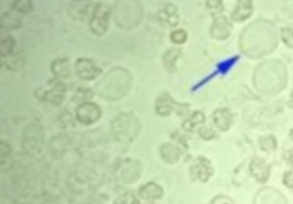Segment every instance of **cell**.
Listing matches in <instances>:
<instances>
[{
  "label": "cell",
  "mask_w": 293,
  "mask_h": 204,
  "mask_svg": "<svg viewBox=\"0 0 293 204\" xmlns=\"http://www.w3.org/2000/svg\"><path fill=\"white\" fill-rule=\"evenodd\" d=\"M240 41L242 51L247 56L259 58L276 48L277 30L270 22L261 19L253 22L245 30Z\"/></svg>",
  "instance_id": "cell-1"
},
{
  "label": "cell",
  "mask_w": 293,
  "mask_h": 204,
  "mask_svg": "<svg viewBox=\"0 0 293 204\" xmlns=\"http://www.w3.org/2000/svg\"><path fill=\"white\" fill-rule=\"evenodd\" d=\"M287 79V71L284 64L277 60L267 61L256 69L254 83L258 92L276 94L285 87Z\"/></svg>",
  "instance_id": "cell-2"
},
{
  "label": "cell",
  "mask_w": 293,
  "mask_h": 204,
  "mask_svg": "<svg viewBox=\"0 0 293 204\" xmlns=\"http://www.w3.org/2000/svg\"><path fill=\"white\" fill-rule=\"evenodd\" d=\"M132 76L125 68L115 67L104 74L95 85L96 93L101 98L108 101L120 99L130 91Z\"/></svg>",
  "instance_id": "cell-3"
},
{
  "label": "cell",
  "mask_w": 293,
  "mask_h": 204,
  "mask_svg": "<svg viewBox=\"0 0 293 204\" xmlns=\"http://www.w3.org/2000/svg\"><path fill=\"white\" fill-rule=\"evenodd\" d=\"M114 21L124 29L136 27L141 21L140 5L135 1H117L114 5Z\"/></svg>",
  "instance_id": "cell-4"
},
{
  "label": "cell",
  "mask_w": 293,
  "mask_h": 204,
  "mask_svg": "<svg viewBox=\"0 0 293 204\" xmlns=\"http://www.w3.org/2000/svg\"><path fill=\"white\" fill-rule=\"evenodd\" d=\"M140 124L131 114L119 115L111 123V130L114 137L119 141H132L140 132Z\"/></svg>",
  "instance_id": "cell-5"
},
{
  "label": "cell",
  "mask_w": 293,
  "mask_h": 204,
  "mask_svg": "<svg viewBox=\"0 0 293 204\" xmlns=\"http://www.w3.org/2000/svg\"><path fill=\"white\" fill-rule=\"evenodd\" d=\"M111 11L107 4L99 2L92 9L89 26L91 32L97 36H102L110 27Z\"/></svg>",
  "instance_id": "cell-6"
},
{
  "label": "cell",
  "mask_w": 293,
  "mask_h": 204,
  "mask_svg": "<svg viewBox=\"0 0 293 204\" xmlns=\"http://www.w3.org/2000/svg\"><path fill=\"white\" fill-rule=\"evenodd\" d=\"M44 133L42 127L37 124L28 126L23 133V144L25 150L31 154L39 153L42 150Z\"/></svg>",
  "instance_id": "cell-7"
},
{
  "label": "cell",
  "mask_w": 293,
  "mask_h": 204,
  "mask_svg": "<svg viewBox=\"0 0 293 204\" xmlns=\"http://www.w3.org/2000/svg\"><path fill=\"white\" fill-rule=\"evenodd\" d=\"M66 90L65 84L57 79H54L48 82L46 88L43 87L38 89L36 94L42 100L56 105L63 101Z\"/></svg>",
  "instance_id": "cell-8"
},
{
  "label": "cell",
  "mask_w": 293,
  "mask_h": 204,
  "mask_svg": "<svg viewBox=\"0 0 293 204\" xmlns=\"http://www.w3.org/2000/svg\"><path fill=\"white\" fill-rule=\"evenodd\" d=\"M77 76L84 81H92L100 76L102 69L91 59L79 58L74 63Z\"/></svg>",
  "instance_id": "cell-9"
},
{
  "label": "cell",
  "mask_w": 293,
  "mask_h": 204,
  "mask_svg": "<svg viewBox=\"0 0 293 204\" xmlns=\"http://www.w3.org/2000/svg\"><path fill=\"white\" fill-rule=\"evenodd\" d=\"M101 109L96 104L85 102L76 109L77 121L84 125H91L96 122L101 117Z\"/></svg>",
  "instance_id": "cell-10"
},
{
  "label": "cell",
  "mask_w": 293,
  "mask_h": 204,
  "mask_svg": "<svg viewBox=\"0 0 293 204\" xmlns=\"http://www.w3.org/2000/svg\"><path fill=\"white\" fill-rule=\"evenodd\" d=\"M190 173L191 177L202 182H206L212 175V168L206 159L200 158L193 163Z\"/></svg>",
  "instance_id": "cell-11"
},
{
  "label": "cell",
  "mask_w": 293,
  "mask_h": 204,
  "mask_svg": "<svg viewBox=\"0 0 293 204\" xmlns=\"http://www.w3.org/2000/svg\"><path fill=\"white\" fill-rule=\"evenodd\" d=\"M92 3L89 1L72 2L68 8L69 16L79 21H84L88 16L89 9L93 6Z\"/></svg>",
  "instance_id": "cell-12"
},
{
  "label": "cell",
  "mask_w": 293,
  "mask_h": 204,
  "mask_svg": "<svg viewBox=\"0 0 293 204\" xmlns=\"http://www.w3.org/2000/svg\"><path fill=\"white\" fill-rule=\"evenodd\" d=\"M231 24L225 17L216 19L211 29L213 37L218 39H225L230 36L231 31Z\"/></svg>",
  "instance_id": "cell-13"
},
{
  "label": "cell",
  "mask_w": 293,
  "mask_h": 204,
  "mask_svg": "<svg viewBox=\"0 0 293 204\" xmlns=\"http://www.w3.org/2000/svg\"><path fill=\"white\" fill-rule=\"evenodd\" d=\"M250 172L259 182L265 183L269 178L270 168L264 161L259 158H255L252 161L250 166Z\"/></svg>",
  "instance_id": "cell-14"
},
{
  "label": "cell",
  "mask_w": 293,
  "mask_h": 204,
  "mask_svg": "<svg viewBox=\"0 0 293 204\" xmlns=\"http://www.w3.org/2000/svg\"><path fill=\"white\" fill-rule=\"evenodd\" d=\"M51 71L57 77L67 78L71 75L70 60L68 58H57L52 62Z\"/></svg>",
  "instance_id": "cell-15"
},
{
  "label": "cell",
  "mask_w": 293,
  "mask_h": 204,
  "mask_svg": "<svg viewBox=\"0 0 293 204\" xmlns=\"http://www.w3.org/2000/svg\"><path fill=\"white\" fill-rule=\"evenodd\" d=\"M213 121L217 128L225 131H227L231 125L232 117L227 109H219L213 114Z\"/></svg>",
  "instance_id": "cell-16"
},
{
  "label": "cell",
  "mask_w": 293,
  "mask_h": 204,
  "mask_svg": "<svg viewBox=\"0 0 293 204\" xmlns=\"http://www.w3.org/2000/svg\"><path fill=\"white\" fill-rule=\"evenodd\" d=\"M252 12V4L251 1H240L231 15V18L237 22L243 21L250 16Z\"/></svg>",
  "instance_id": "cell-17"
},
{
  "label": "cell",
  "mask_w": 293,
  "mask_h": 204,
  "mask_svg": "<svg viewBox=\"0 0 293 204\" xmlns=\"http://www.w3.org/2000/svg\"><path fill=\"white\" fill-rule=\"evenodd\" d=\"M4 65L9 71L16 72L23 68L26 63V56L23 52L13 53L11 56L6 58Z\"/></svg>",
  "instance_id": "cell-18"
},
{
  "label": "cell",
  "mask_w": 293,
  "mask_h": 204,
  "mask_svg": "<svg viewBox=\"0 0 293 204\" xmlns=\"http://www.w3.org/2000/svg\"><path fill=\"white\" fill-rule=\"evenodd\" d=\"M155 109L159 115L167 116L172 112L173 109V102L172 98L164 94L157 99Z\"/></svg>",
  "instance_id": "cell-19"
},
{
  "label": "cell",
  "mask_w": 293,
  "mask_h": 204,
  "mask_svg": "<svg viewBox=\"0 0 293 204\" xmlns=\"http://www.w3.org/2000/svg\"><path fill=\"white\" fill-rule=\"evenodd\" d=\"M161 155L164 160L174 163L180 160L181 156L180 149L171 144H166L161 149Z\"/></svg>",
  "instance_id": "cell-20"
},
{
  "label": "cell",
  "mask_w": 293,
  "mask_h": 204,
  "mask_svg": "<svg viewBox=\"0 0 293 204\" xmlns=\"http://www.w3.org/2000/svg\"><path fill=\"white\" fill-rule=\"evenodd\" d=\"M141 197L147 200H155L162 196L163 190L155 183H150L143 187L140 192Z\"/></svg>",
  "instance_id": "cell-21"
},
{
  "label": "cell",
  "mask_w": 293,
  "mask_h": 204,
  "mask_svg": "<svg viewBox=\"0 0 293 204\" xmlns=\"http://www.w3.org/2000/svg\"><path fill=\"white\" fill-rule=\"evenodd\" d=\"M22 21L19 18L13 16L10 12H6L2 14L1 17L2 29L9 31V30L17 29L22 27Z\"/></svg>",
  "instance_id": "cell-22"
},
{
  "label": "cell",
  "mask_w": 293,
  "mask_h": 204,
  "mask_svg": "<svg viewBox=\"0 0 293 204\" xmlns=\"http://www.w3.org/2000/svg\"><path fill=\"white\" fill-rule=\"evenodd\" d=\"M160 14V17L162 21H165L170 26L173 27L177 26L179 17L175 7L170 5V6H167L166 8Z\"/></svg>",
  "instance_id": "cell-23"
},
{
  "label": "cell",
  "mask_w": 293,
  "mask_h": 204,
  "mask_svg": "<svg viewBox=\"0 0 293 204\" xmlns=\"http://www.w3.org/2000/svg\"><path fill=\"white\" fill-rule=\"evenodd\" d=\"M181 52L177 49H171L164 57L166 68L169 72H174L176 70L175 62L181 56Z\"/></svg>",
  "instance_id": "cell-24"
},
{
  "label": "cell",
  "mask_w": 293,
  "mask_h": 204,
  "mask_svg": "<svg viewBox=\"0 0 293 204\" xmlns=\"http://www.w3.org/2000/svg\"><path fill=\"white\" fill-rule=\"evenodd\" d=\"M16 46V41L12 36L4 38L0 44V54L2 57L7 58L13 53V49Z\"/></svg>",
  "instance_id": "cell-25"
},
{
  "label": "cell",
  "mask_w": 293,
  "mask_h": 204,
  "mask_svg": "<svg viewBox=\"0 0 293 204\" xmlns=\"http://www.w3.org/2000/svg\"><path fill=\"white\" fill-rule=\"evenodd\" d=\"M205 116L201 112L193 113L191 117L184 123L183 127L187 131H192L199 124L204 122Z\"/></svg>",
  "instance_id": "cell-26"
},
{
  "label": "cell",
  "mask_w": 293,
  "mask_h": 204,
  "mask_svg": "<svg viewBox=\"0 0 293 204\" xmlns=\"http://www.w3.org/2000/svg\"><path fill=\"white\" fill-rule=\"evenodd\" d=\"M12 7L15 11L23 14H28L33 11V2L28 0L14 2Z\"/></svg>",
  "instance_id": "cell-27"
},
{
  "label": "cell",
  "mask_w": 293,
  "mask_h": 204,
  "mask_svg": "<svg viewBox=\"0 0 293 204\" xmlns=\"http://www.w3.org/2000/svg\"><path fill=\"white\" fill-rule=\"evenodd\" d=\"M239 57L236 56L223 61L217 65V70L213 72V75L216 76L218 74H225L230 71V69L238 61ZM214 76V77H215Z\"/></svg>",
  "instance_id": "cell-28"
},
{
  "label": "cell",
  "mask_w": 293,
  "mask_h": 204,
  "mask_svg": "<svg viewBox=\"0 0 293 204\" xmlns=\"http://www.w3.org/2000/svg\"><path fill=\"white\" fill-rule=\"evenodd\" d=\"M260 143L261 148L264 150L270 151L276 150V141L275 138L272 136L262 138Z\"/></svg>",
  "instance_id": "cell-29"
},
{
  "label": "cell",
  "mask_w": 293,
  "mask_h": 204,
  "mask_svg": "<svg viewBox=\"0 0 293 204\" xmlns=\"http://www.w3.org/2000/svg\"><path fill=\"white\" fill-rule=\"evenodd\" d=\"M187 34L183 30H177L171 34V39L173 42L177 44L183 43L186 41Z\"/></svg>",
  "instance_id": "cell-30"
},
{
  "label": "cell",
  "mask_w": 293,
  "mask_h": 204,
  "mask_svg": "<svg viewBox=\"0 0 293 204\" xmlns=\"http://www.w3.org/2000/svg\"><path fill=\"white\" fill-rule=\"evenodd\" d=\"M281 36L283 41L287 46L293 48V29L289 28L283 29Z\"/></svg>",
  "instance_id": "cell-31"
},
{
  "label": "cell",
  "mask_w": 293,
  "mask_h": 204,
  "mask_svg": "<svg viewBox=\"0 0 293 204\" xmlns=\"http://www.w3.org/2000/svg\"><path fill=\"white\" fill-rule=\"evenodd\" d=\"M209 204H234L230 198L219 196L213 199Z\"/></svg>",
  "instance_id": "cell-32"
},
{
  "label": "cell",
  "mask_w": 293,
  "mask_h": 204,
  "mask_svg": "<svg viewBox=\"0 0 293 204\" xmlns=\"http://www.w3.org/2000/svg\"><path fill=\"white\" fill-rule=\"evenodd\" d=\"M284 183L286 186L293 188V171L285 173Z\"/></svg>",
  "instance_id": "cell-33"
},
{
  "label": "cell",
  "mask_w": 293,
  "mask_h": 204,
  "mask_svg": "<svg viewBox=\"0 0 293 204\" xmlns=\"http://www.w3.org/2000/svg\"><path fill=\"white\" fill-rule=\"evenodd\" d=\"M284 157L286 161L293 166V149L285 153Z\"/></svg>",
  "instance_id": "cell-34"
},
{
  "label": "cell",
  "mask_w": 293,
  "mask_h": 204,
  "mask_svg": "<svg viewBox=\"0 0 293 204\" xmlns=\"http://www.w3.org/2000/svg\"><path fill=\"white\" fill-rule=\"evenodd\" d=\"M290 137H291L292 140H293V131H292L291 133H290Z\"/></svg>",
  "instance_id": "cell-35"
},
{
  "label": "cell",
  "mask_w": 293,
  "mask_h": 204,
  "mask_svg": "<svg viewBox=\"0 0 293 204\" xmlns=\"http://www.w3.org/2000/svg\"><path fill=\"white\" fill-rule=\"evenodd\" d=\"M148 204H153V203H148Z\"/></svg>",
  "instance_id": "cell-36"
}]
</instances>
